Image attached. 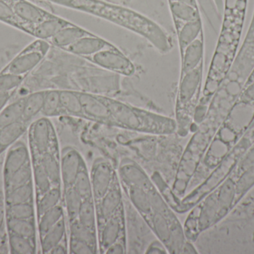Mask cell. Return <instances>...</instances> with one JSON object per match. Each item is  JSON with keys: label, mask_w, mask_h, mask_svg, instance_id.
<instances>
[{"label": "cell", "mask_w": 254, "mask_h": 254, "mask_svg": "<svg viewBox=\"0 0 254 254\" xmlns=\"http://www.w3.org/2000/svg\"><path fill=\"white\" fill-rule=\"evenodd\" d=\"M204 55V42L203 33L191 43L181 55L180 77L192 71L203 62Z\"/></svg>", "instance_id": "cell-14"}, {"label": "cell", "mask_w": 254, "mask_h": 254, "mask_svg": "<svg viewBox=\"0 0 254 254\" xmlns=\"http://www.w3.org/2000/svg\"><path fill=\"white\" fill-rule=\"evenodd\" d=\"M7 2L21 20L30 25H37L52 15L28 0H8Z\"/></svg>", "instance_id": "cell-12"}, {"label": "cell", "mask_w": 254, "mask_h": 254, "mask_svg": "<svg viewBox=\"0 0 254 254\" xmlns=\"http://www.w3.org/2000/svg\"><path fill=\"white\" fill-rule=\"evenodd\" d=\"M6 228L7 234H16L36 240L35 220L6 219Z\"/></svg>", "instance_id": "cell-27"}, {"label": "cell", "mask_w": 254, "mask_h": 254, "mask_svg": "<svg viewBox=\"0 0 254 254\" xmlns=\"http://www.w3.org/2000/svg\"><path fill=\"white\" fill-rule=\"evenodd\" d=\"M73 187L78 192L83 201L93 199L92 183H91L90 174H89L87 165L85 166L77 174Z\"/></svg>", "instance_id": "cell-39"}, {"label": "cell", "mask_w": 254, "mask_h": 254, "mask_svg": "<svg viewBox=\"0 0 254 254\" xmlns=\"http://www.w3.org/2000/svg\"><path fill=\"white\" fill-rule=\"evenodd\" d=\"M12 92H1L0 91V112L7 106L11 98Z\"/></svg>", "instance_id": "cell-49"}, {"label": "cell", "mask_w": 254, "mask_h": 254, "mask_svg": "<svg viewBox=\"0 0 254 254\" xmlns=\"http://www.w3.org/2000/svg\"><path fill=\"white\" fill-rule=\"evenodd\" d=\"M28 128V122L23 120L0 128V149L1 152L16 143Z\"/></svg>", "instance_id": "cell-22"}, {"label": "cell", "mask_w": 254, "mask_h": 254, "mask_svg": "<svg viewBox=\"0 0 254 254\" xmlns=\"http://www.w3.org/2000/svg\"><path fill=\"white\" fill-rule=\"evenodd\" d=\"M65 7L90 13L135 33L160 53H168L173 47L171 37L161 25L128 7L102 0H67Z\"/></svg>", "instance_id": "cell-2"}, {"label": "cell", "mask_w": 254, "mask_h": 254, "mask_svg": "<svg viewBox=\"0 0 254 254\" xmlns=\"http://www.w3.org/2000/svg\"><path fill=\"white\" fill-rule=\"evenodd\" d=\"M1 149H0V153H1Z\"/></svg>", "instance_id": "cell-53"}, {"label": "cell", "mask_w": 254, "mask_h": 254, "mask_svg": "<svg viewBox=\"0 0 254 254\" xmlns=\"http://www.w3.org/2000/svg\"><path fill=\"white\" fill-rule=\"evenodd\" d=\"M176 34L181 56L186 48L202 34V23L201 19L192 22H185L178 31H176Z\"/></svg>", "instance_id": "cell-20"}, {"label": "cell", "mask_w": 254, "mask_h": 254, "mask_svg": "<svg viewBox=\"0 0 254 254\" xmlns=\"http://www.w3.org/2000/svg\"><path fill=\"white\" fill-rule=\"evenodd\" d=\"M169 1H179V2L185 3V4L193 6V7H198L196 0H169Z\"/></svg>", "instance_id": "cell-51"}, {"label": "cell", "mask_w": 254, "mask_h": 254, "mask_svg": "<svg viewBox=\"0 0 254 254\" xmlns=\"http://www.w3.org/2000/svg\"><path fill=\"white\" fill-rule=\"evenodd\" d=\"M6 225V204L4 192L0 191V232H4Z\"/></svg>", "instance_id": "cell-45"}, {"label": "cell", "mask_w": 254, "mask_h": 254, "mask_svg": "<svg viewBox=\"0 0 254 254\" xmlns=\"http://www.w3.org/2000/svg\"><path fill=\"white\" fill-rule=\"evenodd\" d=\"M84 59L104 70L127 77L135 73L134 64L115 45Z\"/></svg>", "instance_id": "cell-7"}, {"label": "cell", "mask_w": 254, "mask_h": 254, "mask_svg": "<svg viewBox=\"0 0 254 254\" xmlns=\"http://www.w3.org/2000/svg\"><path fill=\"white\" fill-rule=\"evenodd\" d=\"M127 253V243L117 242L109 248L105 254H126Z\"/></svg>", "instance_id": "cell-46"}, {"label": "cell", "mask_w": 254, "mask_h": 254, "mask_svg": "<svg viewBox=\"0 0 254 254\" xmlns=\"http://www.w3.org/2000/svg\"><path fill=\"white\" fill-rule=\"evenodd\" d=\"M68 237L77 238L79 240L86 242L92 248L95 253L99 254L98 251V235L92 234L83 228V225L80 223L78 219L68 222Z\"/></svg>", "instance_id": "cell-33"}, {"label": "cell", "mask_w": 254, "mask_h": 254, "mask_svg": "<svg viewBox=\"0 0 254 254\" xmlns=\"http://www.w3.org/2000/svg\"><path fill=\"white\" fill-rule=\"evenodd\" d=\"M0 22L32 36L34 25L21 20L13 11L11 6L4 0H0Z\"/></svg>", "instance_id": "cell-23"}, {"label": "cell", "mask_w": 254, "mask_h": 254, "mask_svg": "<svg viewBox=\"0 0 254 254\" xmlns=\"http://www.w3.org/2000/svg\"><path fill=\"white\" fill-rule=\"evenodd\" d=\"M62 200L63 188L58 186H54L40 198H37V213L38 219L48 210L61 204Z\"/></svg>", "instance_id": "cell-32"}, {"label": "cell", "mask_w": 254, "mask_h": 254, "mask_svg": "<svg viewBox=\"0 0 254 254\" xmlns=\"http://www.w3.org/2000/svg\"><path fill=\"white\" fill-rule=\"evenodd\" d=\"M4 1H8V0H4Z\"/></svg>", "instance_id": "cell-54"}, {"label": "cell", "mask_w": 254, "mask_h": 254, "mask_svg": "<svg viewBox=\"0 0 254 254\" xmlns=\"http://www.w3.org/2000/svg\"><path fill=\"white\" fill-rule=\"evenodd\" d=\"M33 177L35 183L37 198H40L42 195L54 187L43 166L37 161H36V162L34 161L33 167Z\"/></svg>", "instance_id": "cell-37"}, {"label": "cell", "mask_w": 254, "mask_h": 254, "mask_svg": "<svg viewBox=\"0 0 254 254\" xmlns=\"http://www.w3.org/2000/svg\"><path fill=\"white\" fill-rule=\"evenodd\" d=\"M217 198L219 208L218 221H219L229 211L236 198V183L232 179H228L219 188Z\"/></svg>", "instance_id": "cell-25"}, {"label": "cell", "mask_w": 254, "mask_h": 254, "mask_svg": "<svg viewBox=\"0 0 254 254\" xmlns=\"http://www.w3.org/2000/svg\"><path fill=\"white\" fill-rule=\"evenodd\" d=\"M25 78L26 76L0 72V91L13 92L22 85Z\"/></svg>", "instance_id": "cell-40"}, {"label": "cell", "mask_w": 254, "mask_h": 254, "mask_svg": "<svg viewBox=\"0 0 254 254\" xmlns=\"http://www.w3.org/2000/svg\"><path fill=\"white\" fill-rule=\"evenodd\" d=\"M33 169L28 161L23 167L9 175L4 176V192L16 189L33 181Z\"/></svg>", "instance_id": "cell-24"}, {"label": "cell", "mask_w": 254, "mask_h": 254, "mask_svg": "<svg viewBox=\"0 0 254 254\" xmlns=\"http://www.w3.org/2000/svg\"><path fill=\"white\" fill-rule=\"evenodd\" d=\"M65 216V210L62 204L56 206L46 211L38 219V231L40 238L44 237L61 219Z\"/></svg>", "instance_id": "cell-30"}, {"label": "cell", "mask_w": 254, "mask_h": 254, "mask_svg": "<svg viewBox=\"0 0 254 254\" xmlns=\"http://www.w3.org/2000/svg\"><path fill=\"white\" fill-rule=\"evenodd\" d=\"M50 48L49 42L36 39L21 50L1 71L27 77L41 64Z\"/></svg>", "instance_id": "cell-5"}, {"label": "cell", "mask_w": 254, "mask_h": 254, "mask_svg": "<svg viewBox=\"0 0 254 254\" xmlns=\"http://www.w3.org/2000/svg\"><path fill=\"white\" fill-rule=\"evenodd\" d=\"M254 70H253V72H252V75H251V77L249 78V83L251 84L254 83Z\"/></svg>", "instance_id": "cell-52"}, {"label": "cell", "mask_w": 254, "mask_h": 254, "mask_svg": "<svg viewBox=\"0 0 254 254\" xmlns=\"http://www.w3.org/2000/svg\"><path fill=\"white\" fill-rule=\"evenodd\" d=\"M254 185V167L243 171L236 183V196H241Z\"/></svg>", "instance_id": "cell-41"}, {"label": "cell", "mask_w": 254, "mask_h": 254, "mask_svg": "<svg viewBox=\"0 0 254 254\" xmlns=\"http://www.w3.org/2000/svg\"><path fill=\"white\" fill-rule=\"evenodd\" d=\"M28 140L34 158L60 149L55 126L48 117L40 118L28 127Z\"/></svg>", "instance_id": "cell-6"}, {"label": "cell", "mask_w": 254, "mask_h": 254, "mask_svg": "<svg viewBox=\"0 0 254 254\" xmlns=\"http://www.w3.org/2000/svg\"><path fill=\"white\" fill-rule=\"evenodd\" d=\"M146 254H168L165 246L161 241L157 239V240L152 242L146 249Z\"/></svg>", "instance_id": "cell-44"}, {"label": "cell", "mask_w": 254, "mask_h": 254, "mask_svg": "<svg viewBox=\"0 0 254 254\" xmlns=\"http://www.w3.org/2000/svg\"><path fill=\"white\" fill-rule=\"evenodd\" d=\"M107 107L104 125L127 131L167 136L176 133L175 119L102 95Z\"/></svg>", "instance_id": "cell-3"}, {"label": "cell", "mask_w": 254, "mask_h": 254, "mask_svg": "<svg viewBox=\"0 0 254 254\" xmlns=\"http://www.w3.org/2000/svg\"><path fill=\"white\" fill-rule=\"evenodd\" d=\"M252 167H254V147L251 149L242 160L239 165V170L243 172Z\"/></svg>", "instance_id": "cell-43"}, {"label": "cell", "mask_w": 254, "mask_h": 254, "mask_svg": "<svg viewBox=\"0 0 254 254\" xmlns=\"http://www.w3.org/2000/svg\"><path fill=\"white\" fill-rule=\"evenodd\" d=\"M68 254H97L86 242L71 237H68Z\"/></svg>", "instance_id": "cell-42"}, {"label": "cell", "mask_w": 254, "mask_h": 254, "mask_svg": "<svg viewBox=\"0 0 254 254\" xmlns=\"http://www.w3.org/2000/svg\"><path fill=\"white\" fill-rule=\"evenodd\" d=\"M46 90L37 91L25 96L22 120L29 123L39 113H41Z\"/></svg>", "instance_id": "cell-28"}, {"label": "cell", "mask_w": 254, "mask_h": 254, "mask_svg": "<svg viewBox=\"0 0 254 254\" xmlns=\"http://www.w3.org/2000/svg\"><path fill=\"white\" fill-rule=\"evenodd\" d=\"M89 174L95 203L106 195L119 176L112 163L103 157L94 160Z\"/></svg>", "instance_id": "cell-9"}, {"label": "cell", "mask_w": 254, "mask_h": 254, "mask_svg": "<svg viewBox=\"0 0 254 254\" xmlns=\"http://www.w3.org/2000/svg\"><path fill=\"white\" fill-rule=\"evenodd\" d=\"M113 46L114 45L112 44L110 42L93 34L80 39L75 43L65 48L64 51L71 55L86 58L98 53L103 49H107Z\"/></svg>", "instance_id": "cell-13"}, {"label": "cell", "mask_w": 254, "mask_h": 254, "mask_svg": "<svg viewBox=\"0 0 254 254\" xmlns=\"http://www.w3.org/2000/svg\"><path fill=\"white\" fill-rule=\"evenodd\" d=\"M6 219L35 220V208H34V202L6 206Z\"/></svg>", "instance_id": "cell-38"}, {"label": "cell", "mask_w": 254, "mask_h": 254, "mask_svg": "<svg viewBox=\"0 0 254 254\" xmlns=\"http://www.w3.org/2000/svg\"><path fill=\"white\" fill-rule=\"evenodd\" d=\"M169 6L174 20L176 31H178L185 22L201 19L198 7L175 1H169Z\"/></svg>", "instance_id": "cell-19"}, {"label": "cell", "mask_w": 254, "mask_h": 254, "mask_svg": "<svg viewBox=\"0 0 254 254\" xmlns=\"http://www.w3.org/2000/svg\"><path fill=\"white\" fill-rule=\"evenodd\" d=\"M41 113L43 116L48 118L63 116L61 99H60V90L58 89L46 90Z\"/></svg>", "instance_id": "cell-36"}, {"label": "cell", "mask_w": 254, "mask_h": 254, "mask_svg": "<svg viewBox=\"0 0 254 254\" xmlns=\"http://www.w3.org/2000/svg\"><path fill=\"white\" fill-rule=\"evenodd\" d=\"M30 161L29 152L24 143L19 142L9 149L4 161L3 175L7 176L16 171Z\"/></svg>", "instance_id": "cell-17"}, {"label": "cell", "mask_w": 254, "mask_h": 254, "mask_svg": "<svg viewBox=\"0 0 254 254\" xmlns=\"http://www.w3.org/2000/svg\"><path fill=\"white\" fill-rule=\"evenodd\" d=\"M117 242L127 243V222L125 206L98 228V251L105 254L110 246Z\"/></svg>", "instance_id": "cell-8"}, {"label": "cell", "mask_w": 254, "mask_h": 254, "mask_svg": "<svg viewBox=\"0 0 254 254\" xmlns=\"http://www.w3.org/2000/svg\"><path fill=\"white\" fill-rule=\"evenodd\" d=\"M51 254H68V239H64L61 243L55 246L52 251Z\"/></svg>", "instance_id": "cell-47"}, {"label": "cell", "mask_w": 254, "mask_h": 254, "mask_svg": "<svg viewBox=\"0 0 254 254\" xmlns=\"http://www.w3.org/2000/svg\"><path fill=\"white\" fill-rule=\"evenodd\" d=\"M72 24V22H70L64 18L52 13L50 16L46 18L43 22L34 25L32 36L36 37V39L49 41L60 31Z\"/></svg>", "instance_id": "cell-15"}, {"label": "cell", "mask_w": 254, "mask_h": 254, "mask_svg": "<svg viewBox=\"0 0 254 254\" xmlns=\"http://www.w3.org/2000/svg\"><path fill=\"white\" fill-rule=\"evenodd\" d=\"M8 235V246L10 254H34L37 251L36 240L16 234Z\"/></svg>", "instance_id": "cell-35"}, {"label": "cell", "mask_w": 254, "mask_h": 254, "mask_svg": "<svg viewBox=\"0 0 254 254\" xmlns=\"http://www.w3.org/2000/svg\"><path fill=\"white\" fill-rule=\"evenodd\" d=\"M63 199L68 222L77 219L83 201L78 192L74 187L63 190Z\"/></svg>", "instance_id": "cell-34"}, {"label": "cell", "mask_w": 254, "mask_h": 254, "mask_svg": "<svg viewBox=\"0 0 254 254\" xmlns=\"http://www.w3.org/2000/svg\"><path fill=\"white\" fill-rule=\"evenodd\" d=\"M92 34H93L89 32L87 30L72 24L60 31L56 35L54 36L48 42L50 43L51 46H55L58 49L64 50L65 48L68 47L80 39Z\"/></svg>", "instance_id": "cell-18"}, {"label": "cell", "mask_w": 254, "mask_h": 254, "mask_svg": "<svg viewBox=\"0 0 254 254\" xmlns=\"http://www.w3.org/2000/svg\"><path fill=\"white\" fill-rule=\"evenodd\" d=\"M25 96L6 106L0 112V128L22 120Z\"/></svg>", "instance_id": "cell-31"}, {"label": "cell", "mask_w": 254, "mask_h": 254, "mask_svg": "<svg viewBox=\"0 0 254 254\" xmlns=\"http://www.w3.org/2000/svg\"><path fill=\"white\" fill-rule=\"evenodd\" d=\"M61 164L62 188L65 190L74 186L77 174L86 164L77 149L67 146L61 152Z\"/></svg>", "instance_id": "cell-10"}, {"label": "cell", "mask_w": 254, "mask_h": 254, "mask_svg": "<svg viewBox=\"0 0 254 254\" xmlns=\"http://www.w3.org/2000/svg\"><path fill=\"white\" fill-rule=\"evenodd\" d=\"M197 252L195 246L192 245V242L187 240L186 243L184 245L183 249H182V254H197Z\"/></svg>", "instance_id": "cell-50"}, {"label": "cell", "mask_w": 254, "mask_h": 254, "mask_svg": "<svg viewBox=\"0 0 254 254\" xmlns=\"http://www.w3.org/2000/svg\"><path fill=\"white\" fill-rule=\"evenodd\" d=\"M67 228L65 217L61 219L44 237L40 239L43 254L50 253L51 251L61 243L64 239L67 238Z\"/></svg>", "instance_id": "cell-21"}, {"label": "cell", "mask_w": 254, "mask_h": 254, "mask_svg": "<svg viewBox=\"0 0 254 254\" xmlns=\"http://www.w3.org/2000/svg\"><path fill=\"white\" fill-rule=\"evenodd\" d=\"M203 62L179 78L175 105L176 134L186 137L192 126L202 81Z\"/></svg>", "instance_id": "cell-4"}, {"label": "cell", "mask_w": 254, "mask_h": 254, "mask_svg": "<svg viewBox=\"0 0 254 254\" xmlns=\"http://www.w3.org/2000/svg\"><path fill=\"white\" fill-rule=\"evenodd\" d=\"M80 223L89 232L98 235L96 207L94 199L85 200L82 203L77 216Z\"/></svg>", "instance_id": "cell-26"}, {"label": "cell", "mask_w": 254, "mask_h": 254, "mask_svg": "<svg viewBox=\"0 0 254 254\" xmlns=\"http://www.w3.org/2000/svg\"><path fill=\"white\" fill-rule=\"evenodd\" d=\"M118 175L124 193L168 254H182L187 239L183 225L158 186L132 158L119 161Z\"/></svg>", "instance_id": "cell-1"}, {"label": "cell", "mask_w": 254, "mask_h": 254, "mask_svg": "<svg viewBox=\"0 0 254 254\" xmlns=\"http://www.w3.org/2000/svg\"><path fill=\"white\" fill-rule=\"evenodd\" d=\"M123 206H125L123 189L118 176L110 190L100 201L95 203L98 228L116 214Z\"/></svg>", "instance_id": "cell-11"}, {"label": "cell", "mask_w": 254, "mask_h": 254, "mask_svg": "<svg viewBox=\"0 0 254 254\" xmlns=\"http://www.w3.org/2000/svg\"><path fill=\"white\" fill-rule=\"evenodd\" d=\"M242 98L246 102L254 101V82L251 84L250 86H248L247 89L243 92Z\"/></svg>", "instance_id": "cell-48"}, {"label": "cell", "mask_w": 254, "mask_h": 254, "mask_svg": "<svg viewBox=\"0 0 254 254\" xmlns=\"http://www.w3.org/2000/svg\"><path fill=\"white\" fill-rule=\"evenodd\" d=\"M61 158L60 149H54L46 152L40 158H34L43 166L52 182V186L58 187H62Z\"/></svg>", "instance_id": "cell-16"}, {"label": "cell", "mask_w": 254, "mask_h": 254, "mask_svg": "<svg viewBox=\"0 0 254 254\" xmlns=\"http://www.w3.org/2000/svg\"><path fill=\"white\" fill-rule=\"evenodd\" d=\"M4 201L6 206L22 203L34 202V186L33 181L12 189L8 192H4Z\"/></svg>", "instance_id": "cell-29"}]
</instances>
